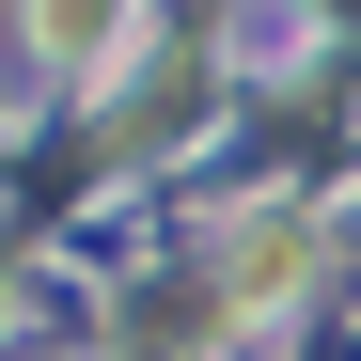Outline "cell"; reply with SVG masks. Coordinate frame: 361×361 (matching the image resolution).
I'll use <instances>...</instances> for the list:
<instances>
[{"label":"cell","instance_id":"1","mask_svg":"<svg viewBox=\"0 0 361 361\" xmlns=\"http://www.w3.org/2000/svg\"><path fill=\"white\" fill-rule=\"evenodd\" d=\"M126 16H142V0H32V47H47L63 79H94L110 47H126Z\"/></svg>","mask_w":361,"mask_h":361},{"label":"cell","instance_id":"2","mask_svg":"<svg viewBox=\"0 0 361 361\" xmlns=\"http://www.w3.org/2000/svg\"><path fill=\"white\" fill-rule=\"evenodd\" d=\"M0 314H16V267H0Z\"/></svg>","mask_w":361,"mask_h":361}]
</instances>
